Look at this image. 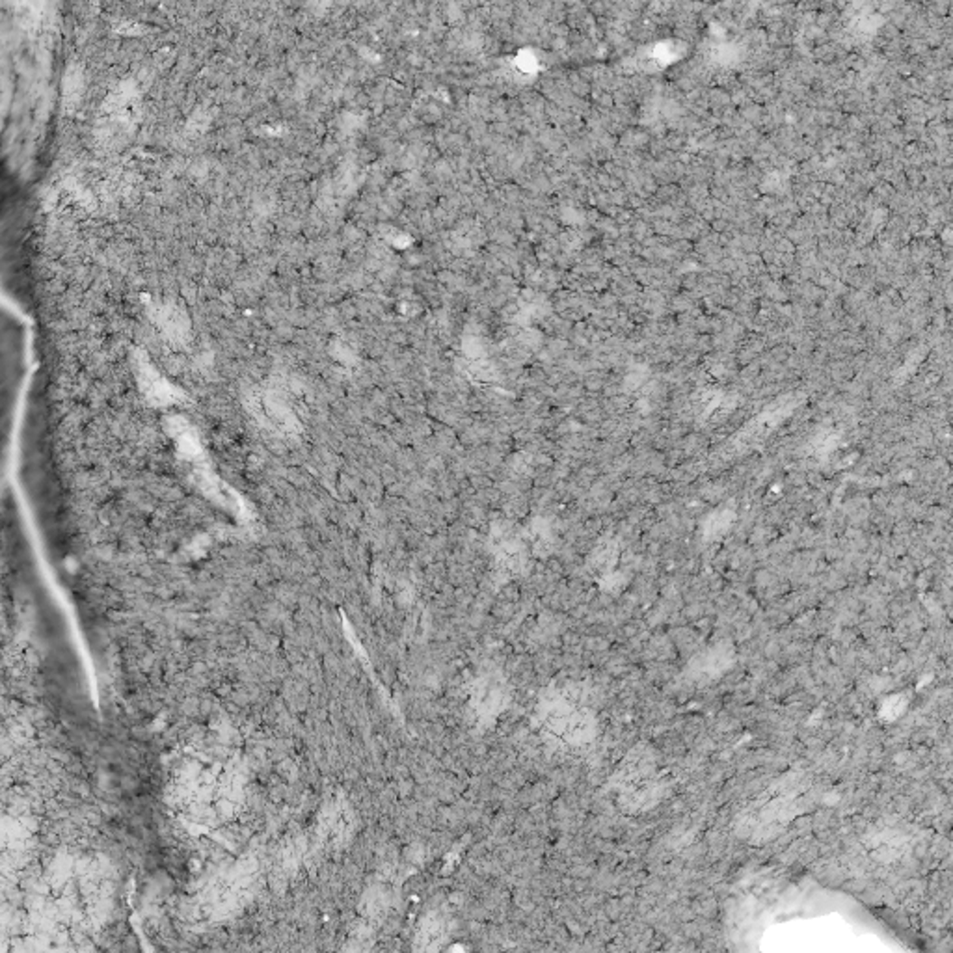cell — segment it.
<instances>
[{
  "mask_svg": "<svg viewBox=\"0 0 953 953\" xmlns=\"http://www.w3.org/2000/svg\"><path fill=\"white\" fill-rule=\"evenodd\" d=\"M542 719L544 730L566 747L585 745L596 733L594 715L568 700H553Z\"/></svg>",
  "mask_w": 953,
  "mask_h": 953,
  "instance_id": "obj_1",
  "label": "cell"
},
{
  "mask_svg": "<svg viewBox=\"0 0 953 953\" xmlns=\"http://www.w3.org/2000/svg\"><path fill=\"white\" fill-rule=\"evenodd\" d=\"M905 705H907V704H905V700H902V696H892V698H888V700L883 704V708H881V717L890 719V721H894V719H898V717L903 714Z\"/></svg>",
  "mask_w": 953,
  "mask_h": 953,
  "instance_id": "obj_2",
  "label": "cell"
}]
</instances>
